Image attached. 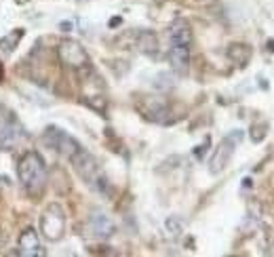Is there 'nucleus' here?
Wrapping results in <instances>:
<instances>
[{
	"instance_id": "obj_6",
	"label": "nucleus",
	"mask_w": 274,
	"mask_h": 257,
	"mask_svg": "<svg viewBox=\"0 0 274 257\" xmlns=\"http://www.w3.org/2000/svg\"><path fill=\"white\" fill-rule=\"evenodd\" d=\"M240 137H243V133L236 131V133H230L228 137L222 139V143H219V146L215 148L211 160H209V171H211V175H219V173H222L226 166H228V162H230V158H232V154H234V150H236V143L240 141Z\"/></svg>"
},
{
	"instance_id": "obj_8",
	"label": "nucleus",
	"mask_w": 274,
	"mask_h": 257,
	"mask_svg": "<svg viewBox=\"0 0 274 257\" xmlns=\"http://www.w3.org/2000/svg\"><path fill=\"white\" fill-rule=\"evenodd\" d=\"M17 255L21 257H45L47 251L40 247V238L38 232L34 228H26L19 234V247H17Z\"/></svg>"
},
{
	"instance_id": "obj_4",
	"label": "nucleus",
	"mask_w": 274,
	"mask_h": 257,
	"mask_svg": "<svg viewBox=\"0 0 274 257\" xmlns=\"http://www.w3.org/2000/svg\"><path fill=\"white\" fill-rule=\"evenodd\" d=\"M40 232L51 242H57L65 234V211L59 203H51L40 215Z\"/></svg>"
},
{
	"instance_id": "obj_2",
	"label": "nucleus",
	"mask_w": 274,
	"mask_h": 257,
	"mask_svg": "<svg viewBox=\"0 0 274 257\" xmlns=\"http://www.w3.org/2000/svg\"><path fill=\"white\" fill-rule=\"evenodd\" d=\"M68 160L72 162L76 175H78L84 184H89L93 190H97V192H106V190H108L106 175L102 173L100 164H97V160H95V156H93L89 150H84V148L80 146L78 150H76V152L70 156Z\"/></svg>"
},
{
	"instance_id": "obj_5",
	"label": "nucleus",
	"mask_w": 274,
	"mask_h": 257,
	"mask_svg": "<svg viewBox=\"0 0 274 257\" xmlns=\"http://www.w3.org/2000/svg\"><path fill=\"white\" fill-rule=\"evenodd\" d=\"M26 131L15 114L7 108H0V150H13L24 139Z\"/></svg>"
},
{
	"instance_id": "obj_19",
	"label": "nucleus",
	"mask_w": 274,
	"mask_h": 257,
	"mask_svg": "<svg viewBox=\"0 0 274 257\" xmlns=\"http://www.w3.org/2000/svg\"><path fill=\"white\" fill-rule=\"evenodd\" d=\"M120 24V17H114V19H110V28H114V26H118Z\"/></svg>"
},
{
	"instance_id": "obj_17",
	"label": "nucleus",
	"mask_w": 274,
	"mask_h": 257,
	"mask_svg": "<svg viewBox=\"0 0 274 257\" xmlns=\"http://www.w3.org/2000/svg\"><path fill=\"white\" fill-rule=\"evenodd\" d=\"M207 146H209V139H207V141L203 143V146H199V148L194 150V156H196V158H203L205 152H207Z\"/></svg>"
},
{
	"instance_id": "obj_12",
	"label": "nucleus",
	"mask_w": 274,
	"mask_h": 257,
	"mask_svg": "<svg viewBox=\"0 0 274 257\" xmlns=\"http://www.w3.org/2000/svg\"><path fill=\"white\" fill-rule=\"evenodd\" d=\"M137 49L144 55L154 57L158 53V38H156L154 32H139L137 34Z\"/></svg>"
},
{
	"instance_id": "obj_15",
	"label": "nucleus",
	"mask_w": 274,
	"mask_h": 257,
	"mask_svg": "<svg viewBox=\"0 0 274 257\" xmlns=\"http://www.w3.org/2000/svg\"><path fill=\"white\" fill-rule=\"evenodd\" d=\"M164 228H167V232L171 234V236H179V234L184 232V221L179 217H167V221H164Z\"/></svg>"
},
{
	"instance_id": "obj_3",
	"label": "nucleus",
	"mask_w": 274,
	"mask_h": 257,
	"mask_svg": "<svg viewBox=\"0 0 274 257\" xmlns=\"http://www.w3.org/2000/svg\"><path fill=\"white\" fill-rule=\"evenodd\" d=\"M57 57L59 61L70 70L76 72H91V59L89 53L84 51L80 42H76L72 38H65L57 44Z\"/></svg>"
},
{
	"instance_id": "obj_14",
	"label": "nucleus",
	"mask_w": 274,
	"mask_h": 257,
	"mask_svg": "<svg viewBox=\"0 0 274 257\" xmlns=\"http://www.w3.org/2000/svg\"><path fill=\"white\" fill-rule=\"evenodd\" d=\"M21 36H24V30H21V28H17L15 32H11L9 36H5L3 40H0V55L7 57V55L13 53L15 47H17V42L21 40Z\"/></svg>"
},
{
	"instance_id": "obj_16",
	"label": "nucleus",
	"mask_w": 274,
	"mask_h": 257,
	"mask_svg": "<svg viewBox=\"0 0 274 257\" xmlns=\"http://www.w3.org/2000/svg\"><path fill=\"white\" fill-rule=\"evenodd\" d=\"M266 129H268V125H266V122H261V125L253 127V131H251V139H253L255 143H259L261 139L266 137Z\"/></svg>"
},
{
	"instance_id": "obj_18",
	"label": "nucleus",
	"mask_w": 274,
	"mask_h": 257,
	"mask_svg": "<svg viewBox=\"0 0 274 257\" xmlns=\"http://www.w3.org/2000/svg\"><path fill=\"white\" fill-rule=\"evenodd\" d=\"M59 28H61L63 32H70V28H72V24H70V21H61V24H59Z\"/></svg>"
},
{
	"instance_id": "obj_13",
	"label": "nucleus",
	"mask_w": 274,
	"mask_h": 257,
	"mask_svg": "<svg viewBox=\"0 0 274 257\" xmlns=\"http://www.w3.org/2000/svg\"><path fill=\"white\" fill-rule=\"evenodd\" d=\"M228 57L232 59L234 63H238V65H247V61L251 57V49L247 47V44H230Z\"/></svg>"
},
{
	"instance_id": "obj_10",
	"label": "nucleus",
	"mask_w": 274,
	"mask_h": 257,
	"mask_svg": "<svg viewBox=\"0 0 274 257\" xmlns=\"http://www.w3.org/2000/svg\"><path fill=\"white\" fill-rule=\"evenodd\" d=\"M169 61L177 74H186L190 70V47L188 44H171L169 47Z\"/></svg>"
},
{
	"instance_id": "obj_11",
	"label": "nucleus",
	"mask_w": 274,
	"mask_h": 257,
	"mask_svg": "<svg viewBox=\"0 0 274 257\" xmlns=\"http://www.w3.org/2000/svg\"><path fill=\"white\" fill-rule=\"evenodd\" d=\"M169 44H188V47H192V28L186 19H175L171 24Z\"/></svg>"
},
{
	"instance_id": "obj_9",
	"label": "nucleus",
	"mask_w": 274,
	"mask_h": 257,
	"mask_svg": "<svg viewBox=\"0 0 274 257\" xmlns=\"http://www.w3.org/2000/svg\"><path fill=\"white\" fill-rule=\"evenodd\" d=\"M89 228H91V232L95 234V236L102 238V240L110 238V236H112V234L116 232L114 221L110 219L106 213H102V211H93V213H91V217H89Z\"/></svg>"
},
{
	"instance_id": "obj_1",
	"label": "nucleus",
	"mask_w": 274,
	"mask_h": 257,
	"mask_svg": "<svg viewBox=\"0 0 274 257\" xmlns=\"http://www.w3.org/2000/svg\"><path fill=\"white\" fill-rule=\"evenodd\" d=\"M17 175H19V182L24 184L28 194L40 196L45 192L49 175H47V164L38 152H26L21 156L19 164H17Z\"/></svg>"
},
{
	"instance_id": "obj_7",
	"label": "nucleus",
	"mask_w": 274,
	"mask_h": 257,
	"mask_svg": "<svg viewBox=\"0 0 274 257\" xmlns=\"http://www.w3.org/2000/svg\"><path fill=\"white\" fill-rule=\"evenodd\" d=\"M42 141H45L51 150L65 156V158H70V156L80 148V143L76 141L72 135H68L63 129H59V127H49L45 131V135H42Z\"/></svg>"
}]
</instances>
